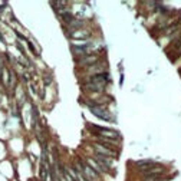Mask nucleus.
I'll list each match as a JSON object with an SVG mask.
<instances>
[{
    "label": "nucleus",
    "mask_w": 181,
    "mask_h": 181,
    "mask_svg": "<svg viewBox=\"0 0 181 181\" xmlns=\"http://www.w3.org/2000/svg\"><path fill=\"white\" fill-rule=\"evenodd\" d=\"M92 145H93V148L96 150L95 154L108 157V158H111V160H112V158H118V152H115V147L106 145V144H102V142H93Z\"/></svg>",
    "instance_id": "f257e3e1"
},
{
    "label": "nucleus",
    "mask_w": 181,
    "mask_h": 181,
    "mask_svg": "<svg viewBox=\"0 0 181 181\" xmlns=\"http://www.w3.org/2000/svg\"><path fill=\"white\" fill-rule=\"evenodd\" d=\"M89 109L92 111V114H95L98 118L104 119V121H109V122H114V117L106 111L105 105H96V104H89Z\"/></svg>",
    "instance_id": "f03ea898"
},
{
    "label": "nucleus",
    "mask_w": 181,
    "mask_h": 181,
    "mask_svg": "<svg viewBox=\"0 0 181 181\" xmlns=\"http://www.w3.org/2000/svg\"><path fill=\"white\" fill-rule=\"evenodd\" d=\"M89 128L92 129V132L98 134L101 138H105V140H119V134L117 131H111L108 128H102V127H98V125H89Z\"/></svg>",
    "instance_id": "7ed1b4c3"
},
{
    "label": "nucleus",
    "mask_w": 181,
    "mask_h": 181,
    "mask_svg": "<svg viewBox=\"0 0 181 181\" xmlns=\"http://www.w3.org/2000/svg\"><path fill=\"white\" fill-rule=\"evenodd\" d=\"M76 167L83 173V175L86 177V180L89 181V180H93V181H96L98 178H99V175H98V173L93 170V168H91L86 163H83L82 160H78V164H76Z\"/></svg>",
    "instance_id": "20e7f679"
},
{
    "label": "nucleus",
    "mask_w": 181,
    "mask_h": 181,
    "mask_svg": "<svg viewBox=\"0 0 181 181\" xmlns=\"http://www.w3.org/2000/svg\"><path fill=\"white\" fill-rule=\"evenodd\" d=\"M93 160L104 168V171H108V170L112 168L111 158H108V157H104V155H99V154H93Z\"/></svg>",
    "instance_id": "39448f33"
},
{
    "label": "nucleus",
    "mask_w": 181,
    "mask_h": 181,
    "mask_svg": "<svg viewBox=\"0 0 181 181\" xmlns=\"http://www.w3.org/2000/svg\"><path fill=\"white\" fill-rule=\"evenodd\" d=\"M68 171L70 173V175L75 178L76 181H88L86 180V177L83 175V173L78 168V167H72V168H68Z\"/></svg>",
    "instance_id": "423d86ee"
},
{
    "label": "nucleus",
    "mask_w": 181,
    "mask_h": 181,
    "mask_svg": "<svg viewBox=\"0 0 181 181\" xmlns=\"http://www.w3.org/2000/svg\"><path fill=\"white\" fill-rule=\"evenodd\" d=\"M69 36H70V37H73V39H88V36H89V32L79 29V30L70 32V35H69Z\"/></svg>",
    "instance_id": "0eeeda50"
},
{
    "label": "nucleus",
    "mask_w": 181,
    "mask_h": 181,
    "mask_svg": "<svg viewBox=\"0 0 181 181\" xmlns=\"http://www.w3.org/2000/svg\"><path fill=\"white\" fill-rule=\"evenodd\" d=\"M79 63H82L83 66H86V65H93V63H96L98 60H96V58L95 56H83V58H81L79 60H78Z\"/></svg>",
    "instance_id": "6e6552de"
},
{
    "label": "nucleus",
    "mask_w": 181,
    "mask_h": 181,
    "mask_svg": "<svg viewBox=\"0 0 181 181\" xmlns=\"http://www.w3.org/2000/svg\"><path fill=\"white\" fill-rule=\"evenodd\" d=\"M145 173V175L147 177H151V175H158L160 173H163V167L161 165H155V167H152V168H150V170H147V171H144Z\"/></svg>",
    "instance_id": "1a4fd4ad"
},
{
    "label": "nucleus",
    "mask_w": 181,
    "mask_h": 181,
    "mask_svg": "<svg viewBox=\"0 0 181 181\" xmlns=\"http://www.w3.org/2000/svg\"><path fill=\"white\" fill-rule=\"evenodd\" d=\"M88 165H89L91 168H93L96 173H102V171H104V168H102V167H101V165H99L95 160H93V158H89V160H88Z\"/></svg>",
    "instance_id": "9d476101"
},
{
    "label": "nucleus",
    "mask_w": 181,
    "mask_h": 181,
    "mask_svg": "<svg viewBox=\"0 0 181 181\" xmlns=\"http://www.w3.org/2000/svg\"><path fill=\"white\" fill-rule=\"evenodd\" d=\"M145 181H163V177H160V175H151V177H147Z\"/></svg>",
    "instance_id": "9b49d317"
}]
</instances>
